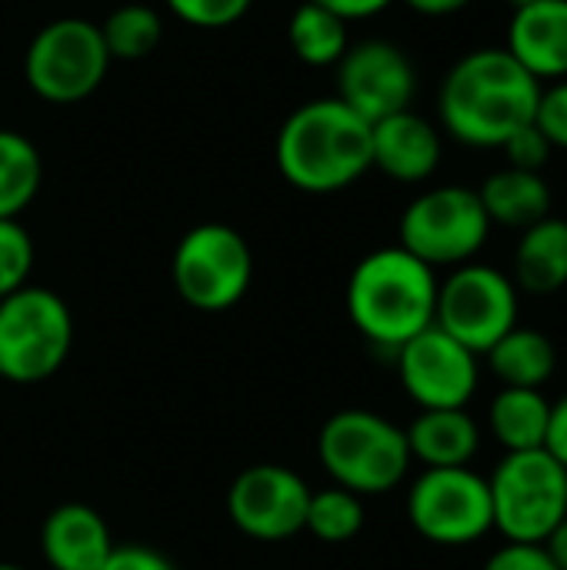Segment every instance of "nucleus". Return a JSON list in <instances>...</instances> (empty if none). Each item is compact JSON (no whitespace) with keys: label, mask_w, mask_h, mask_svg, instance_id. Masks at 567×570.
Returning a JSON list of instances; mask_svg holds the SVG:
<instances>
[{"label":"nucleus","mask_w":567,"mask_h":570,"mask_svg":"<svg viewBox=\"0 0 567 570\" xmlns=\"http://www.w3.org/2000/svg\"><path fill=\"white\" fill-rule=\"evenodd\" d=\"M501 150L508 154V167L535 170V174H541L545 164H548L551 154H555V147L548 144V137H545L535 124H528V127H521L518 134H511V137L501 144Z\"/></svg>","instance_id":"30"},{"label":"nucleus","mask_w":567,"mask_h":570,"mask_svg":"<svg viewBox=\"0 0 567 570\" xmlns=\"http://www.w3.org/2000/svg\"><path fill=\"white\" fill-rule=\"evenodd\" d=\"M254 0H167L170 13L197 30H221L237 23Z\"/></svg>","instance_id":"28"},{"label":"nucleus","mask_w":567,"mask_h":570,"mask_svg":"<svg viewBox=\"0 0 567 570\" xmlns=\"http://www.w3.org/2000/svg\"><path fill=\"white\" fill-rule=\"evenodd\" d=\"M74 347V317L60 294L27 284L0 301V377L40 384L53 377Z\"/></svg>","instance_id":"5"},{"label":"nucleus","mask_w":567,"mask_h":570,"mask_svg":"<svg viewBox=\"0 0 567 570\" xmlns=\"http://www.w3.org/2000/svg\"><path fill=\"white\" fill-rule=\"evenodd\" d=\"M508 3H511V7L518 10V7H528V3H538V0H508Z\"/></svg>","instance_id":"37"},{"label":"nucleus","mask_w":567,"mask_h":570,"mask_svg":"<svg viewBox=\"0 0 567 570\" xmlns=\"http://www.w3.org/2000/svg\"><path fill=\"white\" fill-rule=\"evenodd\" d=\"M441 154V130L414 110H401L371 124V167L398 184H424L434 177Z\"/></svg>","instance_id":"15"},{"label":"nucleus","mask_w":567,"mask_h":570,"mask_svg":"<svg viewBox=\"0 0 567 570\" xmlns=\"http://www.w3.org/2000/svg\"><path fill=\"white\" fill-rule=\"evenodd\" d=\"M518 297L515 281L491 264L471 261L451 267V274L438 281L434 327L485 357L518 324Z\"/></svg>","instance_id":"10"},{"label":"nucleus","mask_w":567,"mask_h":570,"mask_svg":"<svg viewBox=\"0 0 567 570\" xmlns=\"http://www.w3.org/2000/svg\"><path fill=\"white\" fill-rule=\"evenodd\" d=\"M538 83L505 47H478L465 53L441 80V127L465 147L495 150L521 127L535 124Z\"/></svg>","instance_id":"1"},{"label":"nucleus","mask_w":567,"mask_h":570,"mask_svg":"<svg viewBox=\"0 0 567 570\" xmlns=\"http://www.w3.org/2000/svg\"><path fill=\"white\" fill-rule=\"evenodd\" d=\"M485 570H561L545 544H515V541H505L488 561Z\"/></svg>","instance_id":"31"},{"label":"nucleus","mask_w":567,"mask_h":570,"mask_svg":"<svg viewBox=\"0 0 567 570\" xmlns=\"http://www.w3.org/2000/svg\"><path fill=\"white\" fill-rule=\"evenodd\" d=\"M535 127L548 137L555 150H567V77L541 87L535 107Z\"/></svg>","instance_id":"29"},{"label":"nucleus","mask_w":567,"mask_h":570,"mask_svg":"<svg viewBox=\"0 0 567 570\" xmlns=\"http://www.w3.org/2000/svg\"><path fill=\"white\" fill-rule=\"evenodd\" d=\"M414 94L418 70L411 57L391 40L351 43L338 60V100H344L368 124L411 110Z\"/></svg>","instance_id":"14"},{"label":"nucleus","mask_w":567,"mask_h":570,"mask_svg":"<svg viewBox=\"0 0 567 570\" xmlns=\"http://www.w3.org/2000/svg\"><path fill=\"white\" fill-rule=\"evenodd\" d=\"M307 501L311 488L297 471L284 464H251L227 491V518L244 538L277 544L304 531Z\"/></svg>","instance_id":"12"},{"label":"nucleus","mask_w":567,"mask_h":570,"mask_svg":"<svg viewBox=\"0 0 567 570\" xmlns=\"http://www.w3.org/2000/svg\"><path fill=\"white\" fill-rule=\"evenodd\" d=\"M317 461L338 488L358 498L394 491L414 464L404 428L364 407L338 411L324 421Z\"/></svg>","instance_id":"4"},{"label":"nucleus","mask_w":567,"mask_h":570,"mask_svg":"<svg viewBox=\"0 0 567 570\" xmlns=\"http://www.w3.org/2000/svg\"><path fill=\"white\" fill-rule=\"evenodd\" d=\"M43 180L40 150L20 130L0 127V220H17Z\"/></svg>","instance_id":"23"},{"label":"nucleus","mask_w":567,"mask_h":570,"mask_svg":"<svg viewBox=\"0 0 567 570\" xmlns=\"http://www.w3.org/2000/svg\"><path fill=\"white\" fill-rule=\"evenodd\" d=\"M170 277L187 307L204 314L231 311L254 281L251 244L231 224H197L177 240Z\"/></svg>","instance_id":"8"},{"label":"nucleus","mask_w":567,"mask_h":570,"mask_svg":"<svg viewBox=\"0 0 567 570\" xmlns=\"http://www.w3.org/2000/svg\"><path fill=\"white\" fill-rule=\"evenodd\" d=\"M97 27L110 60H144L157 50L164 37V20L147 3H124L110 10Z\"/></svg>","instance_id":"25"},{"label":"nucleus","mask_w":567,"mask_h":570,"mask_svg":"<svg viewBox=\"0 0 567 570\" xmlns=\"http://www.w3.org/2000/svg\"><path fill=\"white\" fill-rule=\"evenodd\" d=\"M411 528L441 548H465L495 531L491 488L471 468H424L408 491Z\"/></svg>","instance_id":"11"},{"label":"nucleus","mask_w":567,"mask_h":570,"mask_svg":"<svg viewBox=\"0 0 567 570\" xmlns=\"http://www.w3.org/2000/svg\"><path fill=\"white\" fill-rule=\"evenodd\" d=\"M491 220L478 190L461 184H441L418 194L398 224L401 247L424 261L428 267H461L471 264L488 244Z\"/></svg>","instance_id":"7"},{"label":"nucleus","mask_w":567,"mask_h":570,"mask_svg":"<svg viewBox=\"0 0 567 570\" xmlns=\"http://www.w3.org/2000/svg\"><path fill=\"white\" fill-rule=\"evenodd\" d=\"M515 287L535 297H548L567 287V220L548 214L521 230L515 247Z\"/></svg>","instance_id":"19"},{"label":"nucleus","mask_w":567,"mask_h":570,"mask_svg":"<svg viewBox=\"0 0 567 570\" xmlns=\"http://www.w3.org/2000/svg\"><path fill=\"white\" fill-rule=\"evenodd\" d=\"M478 197L485 204V214L491 224L511 227V230H525L538 220H545L551 214V184L545 180V174L535 170H518V167H505L495 170L481 187Z\"/></svg>","instance_id":"20"},{"label":"nucleus","mask_w":567,"mask_h":570,"mask_svg":"<svg viewBox=\"0 0 567 570\" xmlns=\"http://www.w3.org/2000/svg\"><path fill=\"white\" fill-rule=\"evenodd\" d=\"M281 177L304 194H338L371 170V124L338 97L301 104L277 130Z\"/></svg>","instance_id":"2"},{"label":"nucleus","mask_w":567,"mask_h":570,"mask_svg":"<svg viewBox=\"0 0 567 570\" xmlns=\"http://www.w3.org/2000/svg\"><path fill=\"white\" fill-rule=\"evenodd\" d=\"M548 417H551V401L545 397V391H528V387H501L488 407V428L495 441L505 448V454L545 448Z\"/></svg>","instance_id":"22"},{"label":"nucleus","mask_w":567,"mask_h":570,"mask_svg":"<svg viewBox=\"0 0 567 570\" xmlns=\"http://www.w3.org/2000/svg\"><path fill=\"white\" fill-rule=\"evenodd\" d=\"M505 50L538 80L567 77V0H538L518 7L508 23Z\"/></svg>","instance_id":"16"},{"label":"nucleus","mask_w":567,"mask_h":570,"mask_svg":"<svg viewBox=\"0 0 567 570\" xmlns=\"http://www.w3.org/2000/svg\"><path fill=\"white\" fill-rule=\"evenodd\" d=\"M97 570H177V564L150 544H114Z\"/></svg>","instance_id":"32"},{"label":"nucleus","mask_w":567,"mask_h":570,"mask_svg":"<svg viewBox=\"0 0 567 570\" xmlns=\"http://www.w3.org/2000/svg\"><path fill=\"white\" fill-rule=\"evenodd\" d=\"M411 461L424 468H471L481 451V428L468 414V407L421 411L408 424Z\"/></svg>","instance_id":"18"},{"label":"nucleus","mask_w":567,"mask_h":570,"mask_svg":"<svg viewBox=\"0 0 567 570\" xmlns=\"http://www.w3.org/2000/svg\"><path fill=\"white\" fill-rule=\"evenodd\" d=\"M398 377L408 397L421 411H444V407H468L481 384L478 354L448 337L441 327H428L411 337L398 354Z\"/></svg>","instance_id":"13"},{"label":"nucleus","mask_w":567,"mask_h":570,"mask_svg":"<svg viewBox=\"0 0 567 570\" xmlns=\"http://www.w3.org/2000/svg\"><path fill=\"white\" fill-rule=\"evenodd\" d=\"M110 53L100 27L84 17L43 23L23 53V80L47 104H80L107 77Z\"/></svg>","instance_id":"9"},{"label":"nucleus","mask_w":567,"mask_h":570,"mask_svg":"<svg viewBox=\"0 0 567 570\" xmlns=\"http://www.w3.org/2000/svg\"><path fill=\"white\" fill-rule=\"evenodd\" d=\"M495 531L515 544H545L567 518V468L545 448L511 451L488 478Z\"/></svg>","instance_id":"6"},{"label":"nucleus","mask_w":567,"mask_h":570,"mask_svg":"<svg viewBox=\"0 0 567 570\" xmlns=\"http://www.w3.org/2000/svg\"><path fill=\"white\" fill-rule=\"evenodd\" d=\"M545 451L567 468V394L551 404L548 417V434H545Z\"/></svg>","instance_id":"34"},{"label":"nucleus","mask_w":567,"mask_h":570,"mask_svg":"<svg viewBox=\"0 0 567 570\" xmlns=\"http://www.w3.org/2000/svg\"><path fill=\"white\" fill-rule=\"evenodd\" d=\"M0 570H27V568H20V564H0Z\"/></svg>","instance_id":"38"},{"label":"nucleus","mask_w":567,"mask_h":570,"mask_svg":"<svg viewBox=\"0 0 567 570\" xmlns=\"http://www.w3.org/2000/svg\"><path fill=\"white\" fill-rule=\"evenodd\" d=\"M491 374L501 381V387H528L541 391L555 371H558V347L548 334L515 324L488 354H485Z\"/></svg>","instance_id":"21"},{"label":"nucleus","mask_w":567,"mask_h":570,"mask_svg":"<svg viewBox=\"0 0 567 570\" xmlns=\"http://www.w3.org/2000/svg\"><path fill=\"white\" fill-rule=\"evenodd\" d=\"M364 528V501L338 484L311 491L304 531L324 544H348Z\"/></svg>","instance_id":"26"},{"label":"nucleus","mask_w":567,"mask_h":570,"mask_svg":"<svg viewBox=\"0 0 567 570\" xmlns=\"http://www.w3.org/2000/svg\"><path fill=\"white\" fill-rule=\"evenodd\" d=\"M287 43L294 57L307 67H338V60L351 47V33L341 17L304 0L287 20Z\"/></svg>","instance_id":"24"},{"label":"nucleus","mask_w":567,"mask_h":570,"mask_svg":"<svg viewBox=\"0 0 567 570\" xmlns=\"http://www.w3.org/2000/svg\"><path fill=\"white\" fill-rule=\"evenodd\" d=\"M545 548H548V554H551V561L558 564L561 570H567V518L548 534V541H545Z\"/></svg>","instance_id":"36"},{"label":"nucleus","mask_w":567,"mask_h":570,"mask_svg":"<svg viewBox=\"0 0 567 570\" xmlns=\"http://www.w3.org/2000/svg\"><path fill=\"white\" fill-rule=\"evenodd\" d=\"M37 250L33 237L20 220H0V301L30 284Z\"/></svg>","instance_id":"27"},{"label":"nucleus","mask_w":567,"mask_h":570,"mask_svg":"<svg viewBox=\"0 0 567 570\" xmlns=\"http://www.w3.org/2000/svg\"><path fill=\"white\" fill-rule=\"evenodd\" d=\"M438 274L401 244L371 250L348 277L351 324L381 351L398 354L434 324Z\"/></svg>","instance_id":"3"},{"label":"nucleus","mask_w":567,"mask_h":570,"mask_svg":"<svg viewBox=\"0 0 567 570\" xmlns=\"http://www.w3.org/2000/svg\"><path fill=\"white\" fill-rule=\"evenodd\" d=\"M411 10H418V13H424V17H448V13H458V10H465L468 3H475V0H404Z\"/></svg>","instance_id":"35"},{"label":"nucleus","mask_w":567,"mask_h":570,"mask_svg":"<svg viewBox=\"0 0 567 570\" xmlns=\"http://www.w3.org/2000/svg\"><path fill=\"white\" fill-rule=\"evenodd\" d=\"M40 551L50 570H97L114 551V538L94 508L70 501L43 518Z\"/></svg>","instance_id":"17"},{"label":"nucleus","mask_w":567,"mask_h":570,"mask_svg":"<svg viewBox=\"0 0 567 570\" xmlns=\"http://www.w3.org/2000/svg\"><path fill=\"white\" fill-rule=\"evenodd\" d=\"M324 10H331L334 17H341L344 23L351 20H368V17H378L384 13L394 0H311Z\"/></svg>","instance_id":"33"}]
</instances>
